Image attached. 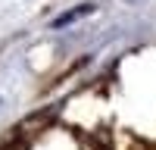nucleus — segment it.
<instances>
[{"mask_svg":"<svg viewBox=\"0 0 156 150\" xmlns=\"http://www.w3.org/2000/svg\"><path fill=\"white\" fill-rule=\"evenodd\" d=\"M90 12H94V3H81V6H75V9H69V12H62V16H56L53 25H56V28H62V25H72V22H78V19L90 16Z\"/></svg>","mask_w":156,"mask_h":150,"instance_id":"1","label":"nucleus"}]
</instances>
